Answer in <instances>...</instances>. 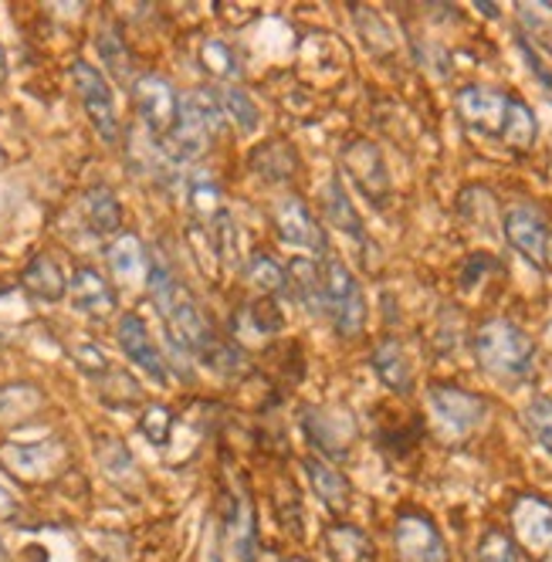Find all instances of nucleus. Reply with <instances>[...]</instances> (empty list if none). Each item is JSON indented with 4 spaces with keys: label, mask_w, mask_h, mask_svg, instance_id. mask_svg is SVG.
Returning <instances> with one entry per match:
<instances>
[{
    "label": "nucleus",
    "mask_w": 552,
    "mask_h": 562,
    "mask_svg": "<svg viewBox=\"0 0 552 562\" xmlns=\"http://www.w3.org/2000/svg\"><path fill=\"white\" fill-rule=\"evenodd\" d=\"M146 285L153 289L156 308H160V315L167 318V333L187 352L204 359V363L217 373H241L245 370L241 352L234 346H227L214 333L211 318L201 312V305L193 302V295L180 285L160 251H149V258H146Z\"/></svg>",
    "instance_id": "obj_1"
},
{
    "label": "nucleus",
    "mask_w": 552,
    "mask_h": 562,
    "mask_svg": "<svg viewBox=\"0 0 552 562\" xmlns=\"http://www.w3.org/2000/svg\"><path fill=\"white\" fill-rule=\"evenodd\" d=\"M458 115L471 133L498 139L516 153H529L539 136L532 109L519 95L492 86H464L458 92Z\"/></svg>",
    "instance_id": "obj_2"
},
{
    "label": "nucleus",
    "mask_w": 552,
    "mask_h": 562,
    "mask_svg": "<svg viewBox=\"0 0 552 562\" xmlns=\"http://www.w3.org/2000/svg\"><path fill=\"white\" fill-rule=\"evenodd\" d=\"M475 359L498 383H522L536 370V342L508 318H488L475 329Z\"/></svg>",
    "instance_id": "obj_3"
},
{
    "label": "nucleus",
    "mask_w": 552,
    "mask_h": 562,
    "mask_svg": "<svg viewBox=\"0 0 552 562\" xmlns=\"http://www.w3.org/2000/svg\"><path fill=\"white\" fill-rule=\"evenodd\" d=\"M221 130H224V109L217 102V92H211V89H193V92H187L180 99L177 126L170 133L173 156L177 159H196V156H204Z\"/></svg>",
    "instance_id": "obj_4"
},
{
    "label": "nucleus",
    "mask_w": 552,
    "mask_h": 562,
    "mask_svg": "<svg viewBox=\"0 0 552 562\" xmlns=\"http://www.w3.org/2000/svg\"><path fill=\"white\" fill-rule=\"evenodd\" d=\"M323 274V305L326 315L342 339H357L367 326V295L360 289L357 274H352L336 255H326L319 265Z\"/></svg>",
    "instance_id": "obj_5"
},
{
    "label": "nucleus",
    "mask_w": 552,
    "mask_h": 562,
    "mask_svg": "<svg viewBox=\"0 0 552 562\" xmlns=\"http://www.w3.org/2000/svg\"><path fill=\"white\" fill-rule=\"evenodd\" d=\"M430 424L444 440H467L488 417V400L454 383H433L427 390Z\"/></svg>",
    "instance_id": "obj_6"
},
{
    "label": "nucleus",
    "mask_w": 552,
    "mask_h": 562,
    "mask_svg": "<svg viewBox=\"0 0 552 562\" xmlns=\"http://www.w3.org/2000/svg\"><path fill=\"white\" fill-rule=\"evenodd\" d=\"M393 552L397 562H451L441 529L424 512H401L393 521Z\"/></svg>",
    "instance_id": "obj_7"
},
{
    "label": "nucleus",
    "mask_w": 552,
    "mask_h": 562,
    "mask_svg": "<svg viewBox=\"0 0 552 562\" xmlns=\"http://www.w3.org/2000/svg\"><path fill=\"white\" fill-rule=\"evenodd\" d=\"M71 78H75V89H78V99H82L86 112H89V123L95 126V133L112 146L120 143V112H115V99H112V89L105 82V75L89 65V61H75L71 65Z\"/></svg>",
    "instance_id": "obj_8"
},
{
    "label": "nucleus",
    "mask_w": 552,
    "mask_h": 562,
    "mask_svg": "<svg viewBox=\"0 0 552 562\" xmlns=\"http://www.w3.org/2000/svg\"><path fill=\"white\" fill-rule=\"evenodd\" d=\"M133 102L149 136H170L177 126L180 95L164 75H139L133 82Z\"/></svg>",
    "instance_id": "obj_9"
},
{
    "label": "nucleus",
    "mask_w": 552,
    "mask_h": 562,
    "mask_svg": "<svg viewBox=\"0 0 552 562\" xmlns=\"http://www.w3.org/2000/svg\"><path fill=\"white\" fill-rule=\"evenodd\" d=\"M511 529L536 562H552V505L539 495H519L511 505Z\"/></svg>",
    "instance_id": "obj_10"
},
{
    "label": "nucleus",
    "mask_w": 552,
    "mask_h": 562,
    "mask_svg": "<svg viewBox=\"0 0 552 562\" xmlns=\"http://www.w3.org/2000/svg\"><path fill=\"white\" fill-rule=\"evenodd\" d=\"M342 170L352 177V183L363 190V196L370 200V204L386 207V200H390V173L383 167L380 149L370 139H352L342 149Z\"/></svg>",
    "instance_id": "obj_11"
},
{
    "label": "nucleus",
    "mask_w": 552,
    "mask_h": 562,
    "mask_svg": "<svg viewBox=\"0 0 552 562\" xmlns=\"http://www.w3.org/2000/svg\"><path fill=\"white\" fill-rule=\"evenodd\" d=\"M508 245L516 248L526 261H532L536 268H545L549 261V224L545 217L529 207V204H511L502 217Z\"/></svg>",
    "instance_id": "obj_12"
},
{
    "label": "nucleus",
    "mask_w": 552,
    "mask_h": 562,
    "mask_svg": "<svg viewBox=\"0 0 552 562\" xmlns=\"http://www.w3.org/2000/svg\"><path fill=\"white\" fill-rule=\"evenodd\" d=\"M302 427L312 440V448L323 458H346L352 440H357V424H352V417L342 411H329V407H308L302 417Z\"/></svg>",
    "instance_id": "obj_13"
},
{
    "label": "nucleus",
    "mask_w": 552,
    "mask_h": 562,
    "mask_svg": "<svg viewBox=\"0 0 552 562\" xmlns=\"http://www.w3.org/2000/svg\"><path fill=\"white\" fill-rule=\"evenodd\" d=\"M274 227H279L282 240H289V245L305 248V251H312L315 258H326V255H329L323 224L315 221V214L302 204L298 196L279 200V207H274Z\"/></svg>",
    "instance_id": "obj_14"
},
{
    "label": "nucleus",
    "mask_w": 552,
    "mask_h": 562,
    "mask_svg": "<svg viewBox=\"0 0 552 562\" xmlns=\"http://www.w3.org/2000/svg\"><path fill=\"white\" fill-rule=\"evenodd\" d=\"M120 346H123V352L133 359V363L153 380V383H160V386H167V363H164V356H160V349H156V342H153V336H149V329H146V323L136 315V312H126L123 318H120Z\"/></svg>",
    "instance_id": "obj_15"
},
{
    "label": "nucleus",
    "mask_w": 552,
    "mask_h": 562,
    "mask_svg": "<svg viewBox=\"0 0 552 562\" xmlns=\"http://www.w3.org/2000/svg\"><path fill=\"white\" fill-rule=\"evenodd\" d=\"M0 461H4L18 477L42 481V477H52V474L61 471L65 451H61V445H55V440H48V445H34V448L4 445V448H0Z\"/></svg>",
    "instance_id": "obj_16"
},
{
    "label": "nucleus",
    "mask_w": 552,
    "mask_h": 562,
    "mask_svg": "<svg viewBox=\"0 0 552 562\" xmlns=\"http://www.w3.org/2000/svg\"><path fill=\"white\" fill-rule=\"evenodd\" d=\"M224 526H227V542L234 549L241 562H255L258 552V529H255V512L248 495L238 492H227V515H224Z\"/></svg>",
    "instance_id": "obj_17"
},
{
    "label": "nucleus",
    "mask_w": 552,
    "mask_h": 562,
    "mask_svg": "<svg viewBox=\"0 0 552 562\" xmlns=\"http://www.w3.org/2000/svg\"><path fill=\"white\" fill-rule=\"evenodd\" d=\"M68 292H71V302L78 312H89L95 318H105L115 312V289L95 268H75Z\"/></svg>",
    "instance_id": "obj_18"
},
{
    "label": "nucleus",
    "mask_w": 552,
    "mask_h": 562,
    "mask_svg": "<svg viewBox=\"0 0 552 562\" xmlns=\"http://www.w3.org/2000/svg\"><path fill=\"white\" fill-rule=\"evenodd\" d=\"M305 474L312 481L315 495H319V502L333 512V515H346L349 505H352V488L349 481L339 468H333L326 458H308L305 461Z\"/></svg>",
    "instance_id": "obj_19"
},
{
    "label": "nucleus",
    "mask_w": 552,
    "mask_h": 562,
    "mask_svg": "<svg viewBox=\"0 0 552 562\" xmlns=\"http://www.w3.org/2000/svg\"><path fill=\"white\" fill-rule=\"evenodd\" d=\"M373 370L380 376V383L393 393L407 396L414 390V367H410V356L397 339H383L373 349Z\"/></svg>",
    "instance_id": "obj_20"
},
{
    "label": "nucleus",
    "mask_w": 552,
    "mask_h": 562,
    "mask_svg": "<svg viewBox=\"0 0 552 562\" xmlns=\"http://www.w3.org/2000/svg\"><path fill=\"white\" fill-rule=\"evenodd\" d=\"M21 281H24V289L34 299H42V302H61V295L68 292V281H65L58 261L48 258V255L31 258L27 268H24V274H21Z\"/></svg>",
    "instance_id": "obj_21"
},
{
    "label": "nucleus",
    "mask_w": 552,
    "mask_h": 562,
    "mask_svg": "<svg viewBox=\"0 0 552 562\" xmlns=\"http://www.w3.org/2000/svg\"><path fill=\"white\" fill-rule=\"evenodd\" d=\"M146 258L149 251L143 248V240L136 234H120L109 245V268L115 278H123V281H143L146 278Z\"/></svg>",
    "instance_id": "obj_22"
},
{
    "label": "nucleus",
    "mask_w": 552,
    "mask_h": 562,
    "mask_svg": "<svg viewBox=\"0 0 552 562\" xmlns=\"http://www.w3.org/2000/svg\"><path fill=\"white\" fill-rule=\"evenodd\" d=\"M326 549L333 562H373V546L367 532L349 526V521H336L326 529Z\"/></svg>",
    "instance_id": "obj_23"
},
{
    "label": "nucleus",
    "mask_w": 552,
    "mask_h": 562,
    "mask_svg": "<svg viewBox=\"0 0 552 562\" xmlns=\"http://www.w3.org/2000/svg\"><path fill=\"white\" fill-rule=\"evenodd\" d=\"M323 204H326V217L333 221V227H339L342 234L357 237V240H367V231H363V221L357 214V207H352V200L342 187L339 177H333L326 183V193H323Z\"/></svg>",
    "instance_id": "obj_24"
},
{
    "label": "nucleus",
    "mask_w": 552,
    "mask_h": 562,
    "mask_svg": "<svg viewBox=\"0 0 552 562\" xmlns=\"http://www.w3.org/2000/svg\"><path fill=\"white\" fill-rule=\"evenodd\" d=\"M251 167H255L258 177L279 183V180H289L295 173L298 159H295V149L285 139H271V143H264V146H258L251 153Z\"/></svg>",
    "instance_id": "obj_25"
},
{
    "label": "nucleus",
    "mask_w": 552,
    "mask_h": 562,
    "mask_svg": "<svg viewBox=\"0 0 552 562\" xmlns=\"http://www.w3.org/2000/svg\"><path fill=\"white\" fill-rule=\"evenodd\" d=\"M86 217H89V227L95 234H115L123 224V207H120V200H115L112 190L95 187L86 193Z\"/></svg>",
    "instance_id": "obj_26"
},
{
    "label": "nucleus",
    "mask_w": 552,
    "mask_h": 562,
    "mask_svg": "<svg viewBox=\"0 0 552 562\" xmlns=\"http://www.w3.org/2000/svg\"><path fill=\"white\" fill-rule=\"evenodd\" d=\"M289 281L295 285L298 299L305 302L308 312H326L323 305V274H319V265L308 261V258H295L289 265Z\"/></svg>",
    "instance_id": "obj_27"
},
{
    "label": "nucleus",
    "mask_w": 552,
    "mask_h": 562,
    "mask_svg": "<svg viewBox=\"0 0 552 562\" xmlns=\"http://www.w3.org/2000/svg\"><path fill=\"white\" fill-rule=\"evenodd\" d=\"M424 437V424L420 417H410V420H397V424H383L376 430V445H383L393 458H407Z\"/></svg>",
    "instance_id": "obj_28"
},
{
    "label": "nucleus",
    "mask_w": 552,
    "mask_h": 562,
    "mask_svg": "<svg viewBox=\"0 0 552 562\" xmlns=\"http://www.w3.org/2000/svg\"><path fill=\"white\" fill-rule=\"evenodd\" d=\"M217 102L224 109V119H234L245 133L258 130V105L255 99L241 89V86H224L217 89Z\"/></svg>",
    "instance_id": "obj_29"
},
{
    "label": "nucleus",
    "mask_w": 552,
    "mask_h": 562,
    "mask_svg": "<svg viewBox=\"0 0 552 562\" xmlns=\"http://www.w3.org/2000/svg\"><path fill=\"white\" fill-rule=\"evenodd\" d=\"M248 278H251V285L261 295H282L289 289V271L279 261H274V258H268V255H251Z\"/></svg>",
    "instance_id": "obj_30"
},
{
    "label": "nucleus",
    "mask_w": 552,
    "mask_h": 562,
    "mask_svg": "<svg viewBox=\"0 0 552 562\" xmlns=\"http://www.w3.org/2000/svg\"><path fill=\"white\" fill-rule=\"evenodd\" d=\"M190 204H193V214L196 217H204L211 224V217L224 207V200H221V187L217 180L207 173V170H196L190 177Z\"/></svg>",
    "instance_id": "obj_31"
},
{
    "label": "nucleus",
    "mask_w": 552,
    "mask_h": 562,
    "mask_svg": "<svg viewBox=\"0 0 552 562\" xmlns=\"http://www.w3.org/2000/svg\"><path fill=\"white\" fill-rule=\"evenodd\" d=\"M95 48H99L105 68L115 78H126L129 75V48H126V42L120 37V31H115V27H102L99 37H95Z\"/></svg>",
    "instance_id": "obj_32"
},
{
    "label": "nucleus",
    "mask_w": 552,
    "mask_h": 562,
    "mask_svg": "<svg viewBox=\"0 0 552 562\" xmlns=\"http://www.w3.org/2000/svg\"><path fill=\"white\" fill-rule=\"evenodd\" d=\"M238 323H248V329H255L264 339V336H274L282 329V308L274 305V299H258L241 312Z\"/></svg>",
    "instance_id": "obj_33"
},
{
    "label": "nucleus",
    "mask_w": 552,
    "mask_h": 562,
    "mask_svg": "<svg viewBox=\"0 0 552 562\" xmlns=\"http://www.w3.org/2000/svg\"><path fill=\"white\" fill-rule=\"evenodd\" d=\"M526 427L536 437V445L552 458V400L549 396H536L526 407Z\"/></svg>",
    "instance_id": "obj_34"
},
{
    "label": "nucleus",
    "mask_w": 552,
    "mask_h": 562,
    "mask_svg": "<svg viewBox=\"0 0 552 562\" xmlns=\"http://www.w3.org/2000/svg\"><path fill=\"white\" fill-rule=\"evenodd\" d=\"M211 240L217 245L221 258L224 261H234L238 258V224H234V214L227 207H221L214 217H211Z\"/></svg>",
    "instance_id": "obj_35"
},
{
    "label": "nucleus",
    "mask_w": 552,
    "mask_h": 562,
    "mask_svg": "<svg viewBox=\"0 0 552 562\" xmlns=\"http://www.w3.org/2000/svg\"><path fill=\"white\" fill-rule=\"evenodd\" d=\"M42 404V393L34 386H0V417H24Z\"/></svg>",
    "instance_id": "obj_36"
},
{
    "label": "nucleus",
    "mask_w": 552,
    "mask_h": 562,
    "mask_svg": "<svg viewBox=\"0 0 552 562\" xmlns=\"http://www.w3.org/2000/svg\"><path fill=\"white\" fill-rule=\"evenodd\" d=\"M478 562H522V559H519L516 542H511L505 532L488 529L478 542Z\"/></svg>",
    "instance_id": "obj_37"
},
{
    "label": "nucleus",
    "mask_w": 552,
    "mask_h": 562,
    "mask_svg": "<svg viewBox=\"0 0 552 562\" xmlns=\"http://www.w3.org/2000/svg\"><path fill=\"white\" fill-rule=\"evenodd\" d=\"M201 61L217 78H234V75H238V58H234V52L224 42H207L201 48Z\"/></svg>",
    "instance_id": "obj_38"
},
{
    "label": "nucleus",
    "mask_w": 552,
    "mask_h": 562,
    "mask_svg": "<svg viewBox=\"0 0 552 562\" xmlns=\"http://www.w3.org/2000/svg\"><path fill=\"white\" fill-rule=\"evenodd\" d=\"M170 424H173V417H170V411L160 407V404H156V407H146V414L139 417V430L146 434L149 445H167Z\"/></svg>",
    "instance_id": "obj_39"
},
{
    "label": "nucleus",
    "mask_w": 552,
    "mask_h": 562,
    "mask_svg": "<svg viewBox=\"0 0 552 562\" xmlns=\"http://www.w3.org/2000/svg\"><path fill=\"white\" fill-rule=\"evenodd\" d=\"M78 363H82L86 370H109L105 356L95 346H82V349H78Z\"/></svg>",
    "instance_id": "obj_40"
},
{
    "label": "nucleus",
    "mask_w": 552,
    "mask_h": 562,
    "mask_svg": "<svg viewBox=\"0 0 552 562\" xmlns=\"http://www.w3.org/2000/svg\"><path fill=\"white\" fill-rule=\"evenodd\" d=\"M14 508H18V498H14V492L8 488V481L0 477V518L14 515Z\"/></svg>",
    "instance_id": "obj_41"
},
{
    "label": "nucleus",
    "mask_w": 552,
    "mask_h": 562,
    "mask_svg": "<svg viewBox=\"0 0 552 562\" xmlns=\"http://www.w3.org/2000/svg\"><path fill=\"white\" fill-rule=\"evenodd\" d=\"M0 82H8V55H4V45H0Z\"/></svg>",
    "instance_id": "obj_42"
},
{
    "label": "nucleus",
    "mask_w": 552,
    "mask_h": 562,
    "mask_svg": "<svg viewBox=\"0 0 552 562\" xmlns=\"http://www.w3.org/2000/svg\"><path fill=\"white\" fill-rule=\"evenodd\" d=\"M279 562H302V559H279Z\"/></svg>",
    "instance_id": "obj_43"
}]
</instances>
